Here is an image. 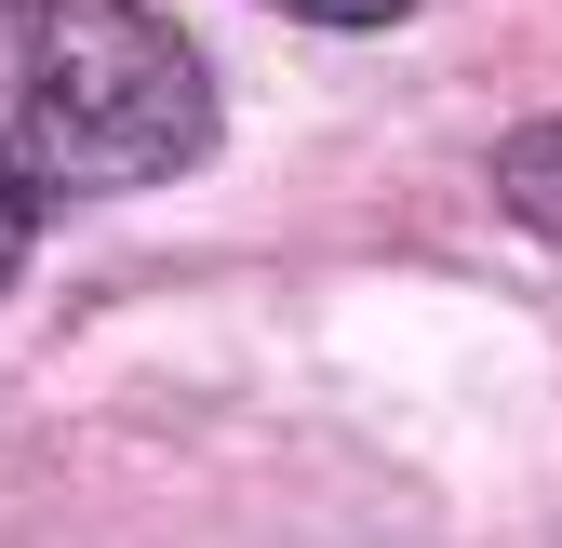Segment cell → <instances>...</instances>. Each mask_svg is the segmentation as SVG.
<instances>
[{
  "label": "cell",
  "instance_id": "cell-1",
  "mask_svg": "<svg viewBox=\"0 0 562 548\" xmlns=\"http://www.w3.org/2000/svg\"><path fill=\"white\" fill-rule=\"evenodd\" d=\"M215 148V67L148 0H0V187L108 201Z\"/></svg>",
  "mask_w": 562,
  "mask_h": 548
},
{
  "label": "cell",
  "instance_id": "cell-2",
  "mask_svg": "<svg viewBox=\"0 0 562 548\" xmlns=\"http://www.w3.org/2000/svg\"><path fill=\"white\" fill-rule=\"evenodd\" d=\"M496 201L562 254V121H536V134H509V148H496Z\"/></svg>",
  "mask_w": 562,
  "mask_h": 548
},
{
  "label": "cell",
  "instance_id": "cell-3",
  "mask_svg": "<svg viewBox=\"0 0 562 548\" xmlns=\"http://www.w3.org/2000/svg\"><path fill=\"white\" fill-rule=\"evenodd\" d=\"M268 14H308V27H389V14H415V0H268Z\"/></svg>",
  "mask_w": 562,
  "mask_h": 548
},
{
  "label": "cell",
  "instance_id": "cell-4",
  "mask_svg": "<svg viewBox=\"0 0 562 548\" xmlns=\"http://www.w3.org/2000/svg\"><path fill=\"white\" fill-rule=\"evenodd\" d=\"M27 241H41V201H14V187H0V282L27 267Z\"/></svg>",
  "mask_w": 562,
  "mask_h": 548
}]
</instances>
